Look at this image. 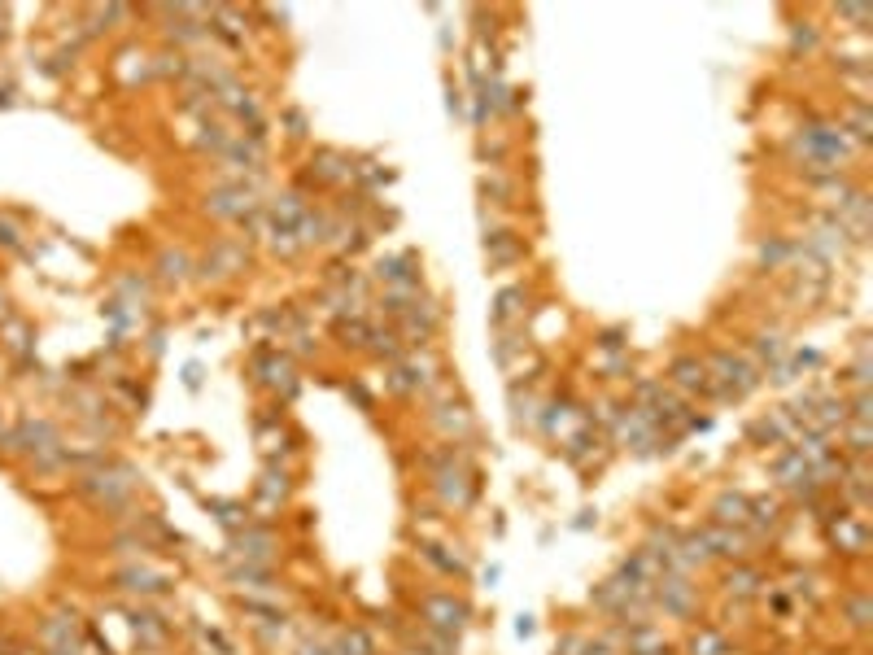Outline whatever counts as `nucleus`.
Segmentation results:
<instances>
[{"label": "nucleus", "instance_id": "nucleus-1", "mask_svg": "<svg viewBox=\"0 0 873 655\" xmlns=\"http://www.w3.org/2000/svg\"><path fill=\"white\" fill-rule=\"evenodd\" d=\"M131 485H136V477H131V468H114V472H88V477H79V489L92 498L97 507H127V494H131Z\"/></svg>", "mask_w": 873, "mask_h": 655}, {"label": "nucleus", "instance_id": "nucleus-2", "mask_svg": "<svg viewBox=\"0 0 873 655\" xmlns=\"http://www.w3.org/2000/svg\"><path fill=\"white\" fill-rule=\"evenodd\" d=\"M468 603H459V599H450V594H437V599H424V621L432 625L437 633H446V638H454V633L468 625Z\"/></svg>", "mask_w": 873, "mask_h": 655}, {"label": "nucleus", "instance_id": "nucleus-3", "mask_svg": "<svg viewBox=\"0 0 873 655\" xmlns=\"http://www.w3.org/2000/svg\"><path fill=\"white\" fill-rule=\"evenodd\" d=\"M245 262H250L245 245H236V241H219L214 250L205 253L201 276H205V280H227V276H236V271H245Z\"/></svg>", "mask_w": 873, "mask_h": 655}, {"label": "nucleus", "instance_id": "nucleus-4", "mask_svg": "<svg viewBox=\"0 0 873 655\" xmlns=\"http://www.w3.org/2000/svg\"><path fill=\"white\" fill-rule=\"evenodd\" d=\"M232 551L241 555L245 564H267L275 551V537L267 529H250V525H245V529L232 533Z\"/></svg>", "mask_w": 873, "mask_h": 655}, {"label": "nucleus", "instance_id": "nucleus-5", "mask_svg": "<svg viewBox=\"0 0 873 655\" xmlns=\"http://www.w3.org/2000/svg\"><path fill=\"white\" fill-rule=\"evenodd\" d=\"M655 585H659L655 594H659L664 612H673V616H690V612H695V585L686 577H669V573H664Z\"/></svg>", "mask_w": 873, "mask_h": 655}, {"label": "nucleus", "instance_id": "nucleus-6", "mask_svg": "<svg viewBox=\"0 0 873 655\" xmlns=\"http://www.w3.org/2000/svg\"><path fill=\"white\" fill-rule=\"evenodd\" d=\"M205 210L219 214V219H250L253 202L245 188H214V193L205 197Z\"/></svg>", "mask_w": 873, "mask_h": 655}, {"label": "nucleus", "instance_id": "nucleus-7", "mask_svg": "<svg viewBox=\"0 0 873 655\" xmlns=\"http://www.w3.org/2000/svg\"><path fill=\"white\" fill-rule=\"evenodd\" d=\"M669 376H673L677 389H686V394H707L712 389V376H707V363L703 358H677L673 367H669Z\"/></svg>", "mask_w": 873, "mask_h": 655}, {"label": "nucleus", "instance_id": "nucleus-8", "mask_svg": "<svg viewBox=\"0 0 873 655\" xmlns=\"http://www.w3.org/2000/svg\"><path fill=\"white\" fill-rule=\"evenodd\" d=\"M830 537H834V546L848 555H860L865 551V542H869V529H865V520H848V516H839V525H830Z\"/></svg>", "mask_w": 873, "mask_h": 655}, {"label": "nucleus", "instance_id": "nucleus-9", "mask_svg": "<svg viewBox=\"0 0 873 655\" xmlns=\"http://www.w3.org/2000/svg\"><path fill=\"white\" fill-rule=\"evenodd\" d=\"M375 276L384 284H398V289H415V262H411V253H389V258H380Z\"/></svg>", "mask_w": 873, "mask_h": 655}, {"label": "nucleus", "instance_id": "nucleus-10", "mask_svg": "<svg viewBox=\"0 0 873 655\" xmlns=\"http://www.w3.org/2000/svg\"><path fill=\"white\" fill-rule=\"evenodd\" d=\"M119 585L131 590V594H162L171 581L162 577V573H149V568H123V573H119Z\"/></svg>", "mask_w": 873, "mask_h": 655}, {"label": "nucleus", "instance_id": "nucleus-11", "mask_svg": "<svg viewBox=\"0 0 873 655\" xmlns=\"http://www.w3.org/2000/svg\"><path fill=\"white\" fill-rule=\"evenodd\" d=\"M703 537V546H707V555H743V533H734V529H725V525H712V529H703L698 533Z\"/></svg>", "mask_w": 873, "mask_h": 655}, {"label": "nucleus", "instance_id": "nucleus-12", "mask_svg": "<svg viewBox=\"0 0 873 655\" xmlns=\"http://www.w3.org/2000/svg\"><path fill=\"white\" fill-rule=\"evenodd\" d=\"M293 232H298L301 245H319V241H327V232H332V219H327V214H319V210H306Z\"/></svg>", "mask_w": 873, "mask_h": 655}, {"label": "nucleus", "instance_id": "nucleus-13", "mask_svg": "<svg viewBox=\"0 0 873 655\" xmlns=\"http://www.w3.org/2000/svg\"><path fill=\"white\" fill-rule=\"evenodd\" d=\"M293 372H289V358L284 354H258V380L262 384H284V389H293Z\"/></svg>", "mask_w": 873, "mask_h": 655}, {"label": "nucleus", "instance_id": "nucleus-14", "mask_svg": "<svg viewBox=\"0 0 873 655\" xmlns=\"http://www.w3.org/2000/svg\"><path fill=\"white\" fill-rule=\"evenodd\" d=\"M310 171H315V176L324 179V184H337V179H346L349 171H354V166H349V162H346V157H341V153L319 149V153H315V162H310Z\"/></svg>", "mask_w": 873, "mask_h": 655}, {"label": "nucleus", "instance_id": "nucleus-15", "mask_svg": "<svg viewBox=\"0 0 873 655\" xmlns=\"http://www.w3.org/2000/svg\"><path fill=\"white\" fill-rule=\"evenodd\" d=\"M747 503L751 498H743V494H721L716 498V525H725V529L747 525Z\"/></svg>", "mask_w": 873, "mask_h": 655}, {"label": "nucleus", "instance_id": "nucleus-16", "mask_svg": "<svg viewBox=\"0 0 873 655\" xmlns=\"http://www.w3.org/2000/svg\"><path fill=\"white\" fill-rule=\"evenodd\" d=\"M136 638H140L145 647H162V642H166V621L153 616V612H136Z\"/></svg>", "mask_w": 873, "mask_h": 655}, {"label": "nucleus", "instance_id": "nucleus-17", "mask_svg": "<svg viewBox=\"0 0 873 655\" xmlns=\"http://www.w3.org/2000/svg\"><path fill=\"white\" fill-rule=\"evenodd\" d=\"M227 162H236V166H258L262 162V140H227V149H223Z\"/></svg>", "mask_w": 873, "mask_h": 655}, {"label": "nucleus", "instance_id": "nucleus-18", "mask_svg": "<svg viewBox=\"0 0 873 655\" xmlns=\"http://www.w3.org/2000/svg\"><path fill=\"white\" fill-rule=\"evenodd\" d=\"M773 472H777V480H782V485L799 489V485L808 480V463H803V459H799V454L791 451V454H782V459L773 463Z\"/></svg>", "mask_w": 873, "mask_h": 655}, {"label": "nucleus", "instance_id": "nucleus-19", "mask_svg": "<svg viewBox=\"0 0 873 655\" xmlns=\"http://www.w3.org/2000/svg\"><path fill=\"white\" fill-rule=\"evenodd\" d=\"M725 590L738 594V599H751V594L760 590V573H755V568H734V573L725 577Z\"/></svg>", "mask_w": 873, "mask_h": 655}, {"label": "nucleus", "instance_id": "nucleus-20", "mask_svg": "<svg viewBox=\"0 0 873 655\" xmlns=\"http://www.w3.org/2000/svg\"><path fill=\"white\" fill-rule=\"evenodd\" d=\"M332 655H375V647L363 630H346L341 638H337V651Z\"/></svg>", "mask_w": 873, "mask_h": 655}, {"label": "nucleus", "instance_id": "nucleus-21", "mask_svg": "<svg viewBox=\"0 0 873 655\" xmlns=\"http://www.w3.org/2000/svg\"><path fill=\"white\" fill-rule=\"evenodd\" d=\"M690 655H729V642L716 630H698L690 638Z\"/></svg>", "mask_w": 873, "mask_h": 655}, {"label": "nucleus", "instance_id": "nucleus-22", "mask_svg": "<svg viewBox=\"0 0 873 655\" xmlns=\"http://www.w3.org/2000/svg\"><path fill=\"white\" fill-rule=\"evenodd\" d=\"M157 267H162V280H188V253H179V250H162V258H157Z\"/></svg>", "mask_w": 873, "mask_h": 655}, {"label": "nucleus", "instance_id": "nucleus-23", "mask_svg": "<svg viewBox=\"0 0 873 655\" xmlns=\"http://www.w3.org/2000/svg\"><path fill=\"white\" fill-rule=\"evenodd\" d=\"M747 520H751V525H760V529H773V525H777V503H773V498H755V503H747Z\"/></svg>", "mask_w": 873, "mask_h": 655}, {"label": "nucleus", "instance_id": "nucleus-24", "mask_svg": "<svg viewBox=\"0 0 873 655\" xmlns=\"http://www.w3.org/2000/svg\"><path fill=\"white\" fill-rule=\"evenodd\" d=\"M337 337H341L346 346H367L372 328L363 324V319H337Z\"/></svg>", "mask_w": 873, "mask_h": 655}, {"label": "nucleus", "instance_id": "nucleus-25", "mask_svg": "<svg viewBox=\"0 0 873 655\" xmlns=\"http://www.w3.org/2000/svg\"><path fill=\"white\" fill-rule=\"evenodd\" d=\"M232 581H236V585H250V590H267V585H271V573L258 568V564H245V568L232 573Z\"/></svg>", "mask_w": 873, "mask_h": 655}, {"label": "nucleus", "instance_id": "nucleus-26", "mask_svg": "<svg viewBox=\"0 0 873 655\" xmlns=\"http://www.w3.org/2000/svg\"><path fill=\"white\" fill-rule=\"evenodd\" d=\"M210 511H219V520H223L227 529H245V516H250L241 503H219V498L210 503Z\"/></svg>", "mask_w": 873, "mask_h": 655}, {"label": "nucleus", "instance_id": "nucleus-27", "mask_svg": "<svg viewBox=\"0 0 873 655\" xmlns=\"http://www.w3.org/2000/svg\"><path fill=\"white\" fill-rule=\"evenodd\" d=\"M271 250H275V253H284V258H293V253L301 250L298 232H293V227H271Z\"/></svg>", "mask_w": 873, "mask_h": 655}, {"label": "nucleus", "instance_id": "nucleus-28", "mask_svg": "<svg viewBox=\"0 0 873 655\" xmlns=\"http://www.w3.org/2000/svg\"><path fill=\"white\" fill-rule=\"evenodd\" d=\"M367 346H372V354H380V358H398V354H402L398 332H372V337H367Z\"/></svg>", "mask_w": 873, "mask_h": 655}, {"label": "nucleus", "instance_id": "nucleus-29", "mask_svg": "<svg viewBox=\"0 0 873 655\" xmlns=\"http://www.w3.org/2000/svg\"><path fill=\"white\" fill-rule=\"evenodd\" d=\"M777 437H782V420H777V415L773 420H755V424H751V441H760V446H769V441H777Z\"/></svg>", "mask_w": 873, "mask_h": 655}, {"label": "nucleus", "instance_id": "nucleus-30", "mask_svg": "<svg viewBox=\"0 0 873 655\" xmlns=\"http://www.w3.org/2000/svg\"><path fill=\"white\" fill-rule=\"evenodd\" d=\"M258 489H262V498H267V503H275V498H284V494H289V477H284V472H267Z\"/></svg>", "mask_w": 873, "mask_h": 655}, {"label": "nucleus", "instance_id": "nucleus-31", "mask_svg": "<svg viewBox=\"0 0 873 655\" xmlns=\"http://www.w3.org/2000/svg\"><path fill=\"white\" fill-rule=\"evenodd\" d=\"M786 258H791V245H786V241H764V245H760V262H769V267L786 262Z\"/></svg>", "mask_w": 873, "mask_h": 655}, {"label": "nucleus", "instance_id": "nucleus-32", "mask_svg": "<svg viewBox=\"0 0 873 655\" xmlns=\"http://www.w3.org/2000/svg\"><path fill=\"white\" fill-rule=\"evenodd\" d=\"M848 616H851V625H856V630H869V616H873L869 599H865V594H860V599H851V603H848Z\"/></svg>", "mask_w": 873, "mask_h": 655}, {"label": "nucleus", "instance_id": "nucleus-33", "mask_svg": "<svg viewBox=\"0 0 873 655\" xmlns=\"http://www.w3.org/2000/svg\"><path fill=\"white\" fill-rule=\"evenodd\" d=\"M869 437H873V432H869V424H860V420H856V424H851V429H848L851 454H869Z\"/></svg>", "mask_w": 873, "mask_h": 655}, {"label": "nucleus", "instance_id": "nucleus-34", "mask_svg": "<svg viewBox=\"0 0 873 655\" xmlns=\"http://www.w3.org/2000/svg\"><path fill=\"white\" fill-rule=\"evenodd\" d=\"M424 559H428V564H437L441 573H463V564H459V559H450V555H441V546H424Z\"/></svg>", "mask_w": 873, "mask_h": 655}, {"label": "nucleus", "instance_id": "nucleus-35", "mask_svg": "<svg viewBox=\"0 0 873 655\" xmlns=\"http://www.w3.org/2000/svg\"><path fill=\"white\" fill-rule=\"evenodd\" d=\"M851 136H856V140H869V109H865V105L851 109Z\"/></svg>", "mask_w": 873, "mask_h": 655}, {"label": "nucleus", "instance_id": "nucleus-36", "mask_svg": "<svg viewBox=\"0 0 873 655\" xmlns=\"http://www.w3.org/2000/svg\"><path fill=\"white\" fill-rule=\"evenodd\" d=\"M520 298H524L520 289H507V293L498 298V310H494V319H507V315L516 310V302H520Z\"/></svg>", "mask_w": 873, "mask_h": 655}, {"label": "nucleus", "instance_id": "nucleus-37", "mask_svg": "<svg viewBox=\"0 0 873 655\" xmlns=\"http://www.w3.org/2000/svg\"><path fill=\"white\" fill-rule=\"evenodd\" d=\"M755 350H760V358L777 363V358H782V341H777V337H760V341H755Z\"/></svg>", "mask_w": 873, "mask_h": 655}, {"label": "nucleus", "instance_id": "nucleus-38", "mask_svg": "<svg viewBox=\"0 0 873 655\" xmlns=\"http://www.w3.org/2000/svg\"><path fill=\"white\" fill-rule=\"evenodd\" d=\"M839 18H851V23H869V9H865V5H839Z\"/></svg>", "mask_w": 873, "mask_h": 655}, {"label": "nucleus", "instance_id": "nucleus-39", "mask_svg": "<svg viewBox=\"0 0 873 655\" xmlns=\"http://www.w3.org/2000/svg\"><path fill=\"white\" fill-rule=\"evenodd\" d=\"M817 44V31L812 26H795V49H812Z\"/></svg>", "mask_w": 873, "mask_h": 655}, {"label": "nucleus", "instance_id": "nucleus-40", "mask_svg": "<svg viewBox=\"0 0 873 655\" xmlns=\"http://www.w3.org/2000/svg\"><path fill=\"white\" fill-rule=\"evenodd\" d=\"M171 35H179V40H197L201 26L197 23H171Z\"/></svg>", "mask_w": 873, "mask_h": 655}, {"label": "nucleus", "instance_id": "nucleus-41", "mask_svg": "<svg viewBox=\"0 0 873 655\" xmlns=\"http://www.w3.org/2000/svg\"><path fill=\"white\" fill-rule=\"evenodd\" d=\"M621 337H624V332H616V328H612V332H603V350H621V346H624Z\"/></svg>", "mask_w": 873, "mask_h": 655}, {"label": "nucleus", "instance_id": "nucleus-42", "mask_svg": "<svg viewBox=\"0 0 873 655\" xmlns=\"http://www.w3.org/2000/svg\"><path fill=\"white\" fill-rule=\"evenodd\" d=\"M349 394H354V403L358 406H372V394H367L363 384H349Z\"/></svg>", "mask_w": 873, "mask_h": 655}, {"label": "nucleus", "instance_id": "nucleus-43", "mask_svg": "<svg viewBox=\"0 0 873 655\" xmlns=\"http://www.w3.org/2000/svg\"><path fill=\"white\" fill-rule=\"evenodd\" d=\"M298 655H332V651H327V647H319V642H301Z\"/></svg>", "mask_w": 873, "mask_h": 655}, {"label": "nucleus", "instance_id": "nucleus-44", "mask_svg": "<svg viewBox=\"0 0 873 655\" xmlns=\"http://www.w3.org/2000/svg\"><path fill=\"white\" fill-rule=\"evenodd\" d=\"M0 245H18V236H14V227L0 223Z\"/></svg>", "mask_w": 873, "mask_h": 655}, {"label": "nucleus", "instance_id": "nucleus-45", "mask_svg": "<svg viewBox=\"0 0 873 655\" xmlns=\"http://www.w3.org/2000/svg\"><path fill=\"white\" fill-rule=\"evenodd\" d=\"M516 633H520V638H528V633H533V616H520V621H516Z\"/></svg>", "mask_w": 873, "mask_h": 655}, {"label": "nucleus", "instance_id": "nucleus-46", "mask_svg": "<svg viewBox=\"0 0 873 655\" xmlns=\"http://www.w3.org/2000/svg\"><path fill=\"white\" fill-rule=\"evenodd\" d=\"M184 380H188V384H193V389H197V384H201V367H197V363H193V367H188V372H184Z\"/></svg>", "mask_w": 873, "mask_h": 655}, {"label": "nucleus", "instance_id": "nucleus-47", "mask_svg": "<svg viewBox=\"0 0 873 655\" xmlns=\"http://www.w3.org/2000/svg\"><path fill=\"white\" fill-rule=\"evenodd\" d=\"M0 40H5V14H0Z\"/></svg>", "mask_w": 873, "mask_h": 655}]
</instances>
